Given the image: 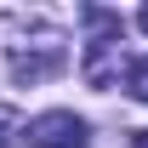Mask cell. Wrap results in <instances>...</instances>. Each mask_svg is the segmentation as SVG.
Wrapping results in <instances>:
<instances>
[{"mask_svg": "<svg viewBox=\"0 0 148 148\" xmlns=\"http://www.w3.org/2000/svg\"><path fill=\"white\" fill-rule=\"evenodd\" d=\"M23 143L29 148H86V120L69 114V108H51V114H40V120H29Z\"/></svg>", "mask_w": 148, "mask_h": 148, "instance_id": "cell-1", "label": "cell"}, {"mask_svg": "<svg viewBox=\"0 0 148 148\" xmlns=\"http://www.w3.org/2000/svg\"><path fill=\"white\" fill-rule=\"evenodd\" d=\"M63 46H46V51H17L12 57V80L17 86H40V80H51V74H63Z\"/></svg>", "mask_w": 148, "mask_h": 148, "instance_id": "cell-2", "label": "cell"}, {"mask_svg": "<svg viewBox=\"0 0 148 148\" xmlns=\"http://www.w3.org/2000/svg\"><path fill=\"white\" fill-rule=\"evenodd\" d=\"M23 131H29V125H23V114L12 108V103H0V143H23Z\"/></svg>", "mask_w": 148, "mask_h": 148, "instance_id": "cell-3", "label": "cell"}, {"mask_svg": "<svg viewBox=\"0 0 148 148\" xmlns=\"http://www.w3.org/2000/svg\"><path fill=\"white\" fill-rule=\"evenodd\" d=\"M125 86H131V97H137V103H148V57H137V63H131Z\"/></svg>", "mask_w": 148, "mask_h": 148, "instance_id": "cell-4", "label": "cell"}, {"mask_svg": "<svg viewBox=\"0 0 148 148\" xmlns=\"http://www.w3.org/2000/svg\"><path fill=\"white\" fill-rule=\"evenodd\" d=\"M131 148H148V131H137V137H131Z\"/></svg>", "mask_w": 148, "mask_h": 148, "instance_id": "cell-5", "label": "cell"}, {"mask_svg": "<svg viewBox=\"0 0 148 148\" xmlns=\"http://www.w3.org/2000/svg\"><path fill=\"white\" fill-rule=\"evenodd\" d=\"M137 23H143V34H148V6H143V17H137Z\"/></svg>", "mask_w": 148, "mask_h": 148, "instance_id": "cell-6", "label": "cell"}]
</instances>
